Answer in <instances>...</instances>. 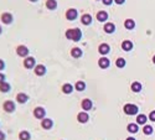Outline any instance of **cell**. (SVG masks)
<instances>
[{
	"instance_id": "1",
	"label": "cell",
	"mask_w": 155,
	"mask_h": 140,
	"mask_svg": "<svg viewBox=\"0 0 155 140\" xmlns=\"http://www.w3.org/2000/svg\"><path fill=\"white\" fill-rule=\"evenodd\" d=\"M81 36H82V32L80 29H73V30H67L66 31V37L68 40H72L75 42L81 40Z\"/></svg>"
},
{
	"instance_id": "2",
	"label": "cell",
	"mask_w": 155,
	"mask_h": 140,
	"mask_svg": "<svg viewBox=\"0 0 155 140\" xmlns=\"http://www.w3.org/2000/svg\"><path fill=\"white\" fill-rule=\"evenodd\" d=\"M123 110H124L125 114H128V115H134V114L138 113V107L134 106V104H125L124 108H123Z\"/></svg>"
},
{
	"instance_id": "3",
	"label": "cell",
	"mask_w": 155,
	"mask_h": 140,
	"mask_svg": "<svg viewBox=\"0 0 155 140\" xmlns=\"http://www.w3.org/2000/svg\"><path fill=\"white\" fill-rule=\"evenodd\" d=\"M45 114H46L45 109L41 108V107L35 108V110H34V115H35V118H37V119H42V118L45 117Z\"/></svg>"
},
{
	"instance_id": "4",
	"label": "cell",
	"mask_w": 155,
	"mask_h": 140,
	"mask_svg": "<svg viewBox=\"0 0 155 140\" xmlns=\"http://www.w3.org/2000/svg\"><path fill=\"white\" fill-rule=\"evenodd\" d=\"M77 18V10L76 9H68L66 11V19L69 20V21H72Z\"/></svg>"
},
{
	"instance_id": "5",
	"label": "cell",
	"mask_w": 155,
	"mask_h": 140,
	"mask_svg": "<svg viewBox=\"0 0 155 140\" xmlns=\"http://www.w3.org/2000/svg\"><path fill=\"white\" fill-rule=\"evenodd\" d=\"M4 109H5V112H8V113H12V112L15 110V104L11 101H6L4 103Z\"/></svg>"
},
{
	"instance_id": "6",
	"label": "cell",
	"mask_w": 155,
	"mask_h": 140,
	"mask_svg": "<svg viewBox=\"0 0 155 140\" xmlns=\"http://www.w3.org/2000/svg\"><path fill=\"white\" fill-rule=\"evenodd\" d=\"M16 52L19 56H21V57H26L27 55H29V48L25 47V46H19L16 48Z\"/></svg>"
},
{
	"instance_id": "7",
	"label": "cell",
	"mask_w": 155,
	"mask_h": 140,
	"mask_svg": "<svg viewBox=\"0 0 155 140\" xmlns=\"http://www.w3.org/2000/svg\"><path fill=\"white\" fill-rule=\"evenodd\" d=\"M1 21L4 24H10L12 21V15L10 12H4L3 15H1Z\"/></svg>"
},
{
	"instance_id": "8",
	"label": "cell",
	"mask_w": 155,
	"mask_h": 140,
	"mask_svg": "<svg viewBox=\"0 0 155 140\" xmlns=\"http://www.w3.org/2000/svg\"><path fill=\"white\" fill-rule=\"evenodd\" d=\"M24 66H25V68H32L35 66V58L34 57H27L24 61Z\"/></svg>"
},
{
	"instance_id": "9",
	"label": "cell",
	"mask_w": 155,
	"mask_h": 140,
	"mask_svg": "<svg viewBox=\"0 0 155 140\" xmlns=\"http://www.w3.org/2000/svg\"><path fill=\"white\" fill-rule=\"evenodd\" d=\"M35 73H36L37 76H44L46 73V68L45 66H42V65H39L35 67Z\"/></svg>"
},
{
	"instance_id": "10",
	"label": "cell",
	"mask_w": 155,
	"mask_h": 140,
	"mask_svg": "<svg viewBox=\"0 0 155 140\" xmlns=\"http://www.w3.org/2000/svg\"><path fill=\"white\" fill-rule=\"evenodd\" d=\"M108 19V14L105 12V11H98V14H97V20L98 21H105V20Z\"/></svg>"
},
{
	"instance_id": "11",
	"label": "cell",
	"mask_w": 155,
	"mask_h": 140,
	"mask_svg": "<svg viewBox=\"0 0 155 140\" xmlns=\"http://www.w3.org/2000/svg\"><path fill=\"white\" fill-rule=\"evenodd\" d=\"M46 8L48 10H55L57 8V1L56 0H47L46 1Z\"/></svg>"
},
{
	"instance_id": "12",
	"label": "cell",
	"mask_w": 155,
	"mask_h": 140,
	"mask_svg": "<svg viewBox=\"0 0 155 140\" xmlns=\"http://www.w3.org/2000/svg\"><path fill=\"white\" fill-rule=\"evenodd\" d=\"M41 125L44 129H50V128H52V120L51 119H42Z\"/></svg>"
},
{
	"instance_id": "13",
	"label": "cell",
	"mask_w": 155,
	"mask_h": 140,
	"mask_svg": "<svg viewBox=\"0 0 155 140\" xmlns=\"http://www.w3.org/2000/svg\"><path fill=\"white\" fill-rule=\"evenodd\" d=\"M82 108H83V110H89L91 108H92V101L91 99L82 101Z\"/></svg>"
},
{
	"instance_id": "14",
	"label": "cell",
	"mask_w": 155,
	"mask_h": 140,
	"mask_svg": "<svg viewBox=\"0 0 155 140\" xmlns=\"http://www.w3.org/2000/svg\"><path fill=\"white\" fill-rule=\"evenodd\" d=\"M124 26H125V29H128V30H132V29H134V27H135V23H134V20H132V19H128V20H125V23H124Z\"/></svg>"
},
{
	"instance_id": "15",
	"label": "cell",
	"mask_w": 155,
	"mask_h": 140,
	"mask_svg": "<svg viewBox=\"0 0 155 140\" xmlns=\"http://www.w3.org/2000/svg\"><path fill=\"white\" fill-rule=\"evenodd\" d=\"M81 21H82L83 25H89L91 23H92V16L88 15V14H86V15H83L81 18Z\"/></svg>"
},
{
	"instance_id": "16",
	"label": "cell",
	"mask_w": 155,
	"mask_h": 140,
	"mask_svg": "<svg viewBox=\"0 0 155 140\" xmlns=\"http://www.w3.org/2000/svg\"><path fill=\"white\" fill-rule=\"evenodd\" d=\"M98 51H99L101 55H107L109 52V46L107 44H102L99 46V48H98Z\"/></svg>"
},
{
	"instance_id": "17",
	"label": "cell",
	"mask_w": 155,
	"mask_h": 140,
	"mask_svg": "<svg viewBox=\"0 0 155 140\" xmlns=\"http://www.w3.org/2000/svg\"><path fill=\"white\" fill-rule=\"evenodd\" d=\"M116 30V26L112 24V23H108V24H105L104 25V31L107 32V34H112V32H114Z\"/></svg>"
},
{
	"instance_id": "18",
	"label": "cell",
	"mask_w": 155,
	"mask_h": 140,
	"mask_svg": "<svg viewBox=\"0 0 155 140\" xmlns=\"http://www.w3.org/2000/svg\"><path fill=\"white\" fill-rule=\"evenodd\" d=\"M71 55H72V57L78 58V57H81V56H82V50H81V48H78V47H75V48H72Z\"/></svg>"
},
{
	"instance_id": "19",
	"label": "cell",
	"mask_w": 155,
	"mask_h": 140,
	"mask_svg": "<svg viewBox=\"0 0 155 140\" xmlns=\"http://www.w3.org/2000/svg\"><path fill=\"white\" fill-rule=\"evenodd\" d=\"M98 65H99L101 68H107L109 66V60L108 58H105V57H102L99 60V62H98Z\"/></svg>"
},
{
	"instance_id": "20",
	"label": "cell",
	"mask_w": 155,
	"mask_h": 140,
	"mask_svg": "<svg viewBox=\"0 0 155 140\" xmlns=\"http://www.w3.org/2000/svg\"><path fill=\"white\" fill-rule=\"evenodd\" d=\"M122 48L124 51H130L132 48H133V44H132V41H124V42L122 44Z\"/></svg>"
},
{
	"instance_id": "21",
	"label": "cell",
	"mask_w": 155,
	"mask_h": 140,
	"mask_svg": "<svg viewBox=\"0 0 155 140\" xmlns=\"http://www.w3.org/2000/svg\"><path fill=\"white\" fill-rule=\"evenodd\" d=\"M9 90H10V85H9V83H6V82L0 83V92L6 93V92H9Z\"/></svg>"
},
{
	"instance_id": "22",
	"label": "cell",
	"mask_w": 155,
	"mask_h": 140,
	"mask_svg": "<svg viewBox=\"0 0 155 140\" xmlns=\"http://www.w3.org/2000/svg\"><path fill=\"white\" fill-rule=\"evenodd\" d=\"M77 119H78V122L80 123H86L87 120H88V114L87 113H80L78 115H77Z\"/></svg>"
},
{
	"instance_id": "23",
	"label": "cell",
	"mask_w": 155,
	"mask_h": 140,
	"mask_svg": "<svg viewBox=\"0 0 155 140\" xmlns=\"http://www.w3.org/2000/svg\"><path fill=\"white\" fill-rule=\"evenodd\" d=\"M16 101H18L19 103H26V102H27V96H26L25 93H19V94L16 96Z\"/></svg>"
},
{
	"instance_id": "24",
	"label": "cell",
	"mask_w": 155,
	"mask_h": 140,
	"mask_svg": "<svg viewBox=\"0 0 155 140\" xmlns=\"http://www.w3.org/2000/svg\"><path fill=\"white\" fill-rule=\"evenodd\" d=\"M72 90H73V87H72V85H68V83L62 87V92L65 93V94H69V93L72 92Z\"/></svg>"
},
{
	"instance_id": "25",
	"label": "cell",
	"mask_w": 155,
	"mask_h": 140,
	"mask_svg": "<svg viewBox=\"0 0 155 140\" xmlns=\"http://www.w3.org/2000/svg\"><path fill=\"white\" fill-rule=\"evenodd\" d=\"M19 139L20 140H30V134H29V131H25L23 130L19 134Z\"/></svg>"
},
{
	"instance_id": "26",
	"label": "cell",
	"mask_w": 155,
	"mask_h": 140,
	"mask_svg": "<svg viewBox=\"0 0 155 140\" xmlns=\"http://www.w3.org/2000/svg\"><path fill=\"white\" fill-rule=\"evenodd\" d=\"M132 90H133V92H135V93L140 92V90H142V85H140L139 82H134L132 85Z\"/></svg>"
},
{
	"instance_id": "27",
	"label": "cell",
	"mask_w": 155,
	"mask_h": 140,
	"mask_svg": "<svg viewBox=\"0 0 155 140\" xmlns=\"http://www.w3.org/2000/svg\"><path fill=\"white\" fill-rule=\"evenodd\" d=\"M137 123L140 124V125H144V124L146 123V115H144V114L138 115V117H137Z\"/></svg>"
},
{
	"instance_id": "28",
	"label": "cell",
	"mask_w": 155,
	"mask_h": 140,
	"mask_svg": "<svg viewBox=\"0 0 155 140\" xmlns=\"http://www.w3.org/2000/svg\"><path fill=\"white\" fill-rule=\"evenodd\" d=\"M126 129H128L129 133H133V134H134V133L138 131V125H137V124H129Z\"/></svg>"
},
{
	"instance_id": "29",
	"label": "cell",
	"mask_w": 155,
	"mask_h": 140,
	"mask_svg": "<svg viewBox=\"0 0 155 140\" xmlns=\"http://www.w3.org/2000/svg\"><path fill=\"white\" fill-rule=\"evenodd\" d=\"M84 88H86V85H84V82L78 81V82L76 83V89H77V90H81V92H82Z\"/></svg>"
},
{
	"instance_id": "30",
	"label": "cell",
	"mask_w": 155,
	"mask_h": 140,
	"mask_svg": "<svg viewBox=\"0 0 155 140\" xmlns=\"http://www.w3.org/2000/svg\"><path fill=\"white\" fill-rule=\"evenodd\" d=\"M143 131H144V134H145V135H150L151 133H153V128H151V125H145L144 129H143Z\"/></svg>"
},
{
	"instance_id": "31",
	"label": "cell",
	"mask_w": 155,
	"mask_h": 140,
	"mask_svg": "<svg viewBox=\"0 0 155 140\" xmlns=\"http://www.w3.org/2000/svg\"><path fill=\"white\" fill-rule=\"evenodd\" d=\"M124 66H125V60H124V58H118V60H117V67L123 68Z\"/></svg>"
},
{
	"instance_id": "32",
	"label": "cell",
	"mask_w": 155,
	"mask_h": 140,
	"mask_svg": "<svg viewBox=\"0 0 155 140\" xmlns=\"http://www.w3.org/2000/svg\"><path fill=\"white\" fill-rule=\"evenodd\" d=\"M149 119H150L151 122H155V110H153L151 113L149 114Z\"/></svg>"
},
{
	"instance_id": "33",
	"label": "cell",
	"mask_w": 155,
	"mask_h": 140,
	"mask_svg": "<svg viewBox=\"0 0 155 140\" xmlns=\"http://www.w3.org/2000/svg\"><path fill=\"white\" fill-rule=\"evenodd\" d=\"M104 5H110L112 4V0H102Z\"/></svg>"
},
{
	"instance_id": "34",
	"label": "cell",
	"mask_w": 155,
	"mask_h": 140,
	"mask_svg": "<svg viewBox=\"0 0 155 140\" xmlns=\"http://www.w3.org/2000/svg\"><path fill=\"white\" fill-rule=\"evenodd\" d=\"M3 82H5V76L3 73H0V83H3Z\"/></svg>"
},
{
	"instance_id": "35",
	"label": "cell",
	"mask_w": 155,
	"mask_h": 140,
	"mask_svg": "<svg viewBox=\"0 0 155 140\" xmlns=\"http://www.w3.org/2000/svg\"><path fill=\"white\" fill-rule=\"evenodd\" d=\"M0 140H5V134L3 131H0Z\"/></svg>"
},
{
	"instance_id": "36",
	"label": "cell",
	"mask_w": 155,
	"mask_h": 140,
	"mask_svg": "<svg viewBox=\"0 0 155 140\" xmlns=\"http://www.w3.org/2000/svg\"><path fill=\"white\" fill-rule=\"evenodd\" d=\"M114 1H116L117 4H119V5H121V4H123V3L125 1V0H114Z\"/></svg>"
},
{
	"instance_id": "37",
	"label": "cell",
	"mask_w": 155,
	"mask_h": 140,
	"mask_svg": "<svg viewBox=\"0 0 155 140\" xmlns=\"http://www.w3.org/2000/svg\"><path fill=\"white\" fill-rule=\"evenodd\" d=\"M3 68H4V62H3L1 60H0V71H1Z\"/></svg>"
},
{
	"instance_id": "38",
	"label": "cell",
	"mask_w": 155,
	"mask_h": 140,
	"mask_svg": "<svg viewBox=\"0 0 155 140\" xmlns=\"http://www.w3.org/2000/svg\"><path fill=\"white\" fill-rule=\"evenodd\" d=\"M126 140H135V139H134V138H128Z\"/></svg>"
},
{
	"instance_id": "39",
	"label": "cell",
	"mask_w": 155,
	"mask_h": 140,
	"mask_svg": "<svg viewBox=\"0 0 155 140\" xmlns=\"http://www.w3.org/2000/svg\"><path fill=\"white\" fill-rule=\"evenodd\" d=\"M30 1H32V3H35V1H37V0H30Z\"/></svg>"
},
{
	"instance_id": "40",
	"label": "cell",
	"mask_w": 155,
	"mask_h": 140,
	"mask_svg": "<svg viewBox=\"0 0 155 140\" xmlns=\"http://www.w3.org/2000/svg\"><path fill=\"white\" fill-rule=\"evenodd\" d=\"M153 61H154V63H155V56H154V57H153Z\"/></svg>"
},
{
	"instance_id": "41",
	"label": "cell",
	"mask_w": 155,
	"mask_h": 140,
	"mask_svg": "<svg viewBox=\"0 0 155 140\" xmlns=\"http://www.w3.org/2000/svg\"><path fill=\"white\" fill-rule=\"evenodd\" d=\"M0 34H1V27H0Z\"/></svg>"
}]
</instances>
